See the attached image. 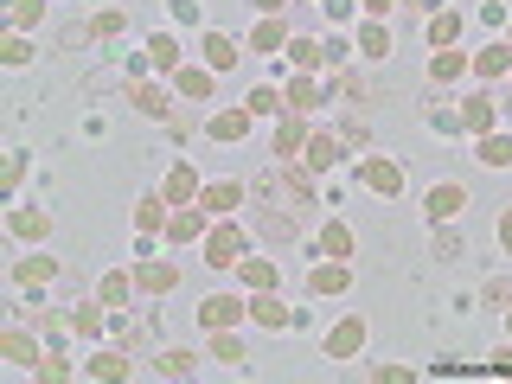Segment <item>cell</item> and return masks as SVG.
<instances>
[{
    "label": "cell",
    "instance_id": "obj_1",
    "mask_svg": "<svg viewBox=\"0 0 512 384\" xmlns=\"http://www.w3.org/2000/svg\"><path fill=\"white\" fill-rule=\"evenodd\" d=\"M250 199H269V205H288V212L314 218L320 212V173L308 167V160H269V167L256 173Z\"/></svg>",
    "mask_w": 512,
    "mask_h": 384
},
{
    "label": "cell",
    "instance_id": "obj_2",
    "mask_svg": "<svg viewBox=\"0 0 512 384\" xmlns=\"http://www.w3.org/2000/svg\"><path fill=\"white\" fill-rule=\"evenodd\" d=\"M250 237H263V244H301V231H308V218L288 212V205H269V199H250Z\"/></svg>",
    "mask_w": 512,
    "mask_h": 384
},
{
    "label": "cell",
    "instance_id": "obj_3",
    "mask_svg": "<svg viewBox=\"0 0 512 384\" xmlns=\"http://www.w3.org/2000/svg\"><path fill=\"white\" fill-rule=\"evenodd\" d=\"M244 256H250V224L244 218H212V231H205V263L237 269Z\"/></svg>",
    "mask_w": 512,
    "mask_h": 384
},
{
    "label": "cell",
    "instance_id": "obj_4",
    "mask_svg": "<svg viewBox=\"0 0 512 384\" xmlns=\"http://www.w3.org/2000/svg\"><path fill=\"white\" fill-rule=\"evenodd\" d=\"M359 186L378 192V199H397L404 192V160L397 154H359Z\"/></svg>",
    "mask_w": 512,
    "mask_h": 384
},
{
    "label": "cell",
    "instance_id": "obj_5",
    "mask_svg": "<svg viewBox=\"0 0 512 384\" xmlns=\"http://www.w3.org/2000/svg\"><path fill=\"white\" fill-rule=\"evenodd\" d=\"M455 122H461V135H493V128H500V96L493 90H468L461 96V109H455Z\"/></svg>",
    "mask_w": 512,
    "mask_h": 384
},
{
    "label": "cell",
    "instance_id": "obj_6",
    "mask_svg": "<svg viewBox=\"0 0 512 384\" xmlns=\"http://www.w3.org/2000/svg\"><path fill=\"white\" fill-rule=\"evenodd\" d=\"M77 372H84V378H96V384H122V378H135L141 365H135V352H128V346H96L90 359L77 365Z\"/></svg>",
    "mask_w": 512,
    "mask_h": 384
},
{
    "label": "cell",
    "instance_id": "obj_7",
    "mask_svg": "<svg viewBox=\"0 0 512 384\" xmlns=\"http://www.w3.org/2000/svg\"><path fill=\"white\" fill-rule=\"evenodd\" d=\"M116 346H128L141 359V352H160L167 340H160V308H141L135 320H116Z\"/></svg>",
    "mask_w": 512,
    "mask_h": 384
},
{
    "label": "cell",
    "instance_id": "obj_8",
    "mask_svg": "<svg viewBox=\"0 0 512 384\" xmlns=\"http://www.w3.org/2000/svg\"><path fill=\"white\" fill-rule=\"evenodd\" d=\"M244 295H250V320H256L263 333H288V327L301 320V314L276 295V288H244Z\"/></svg>",
    "mask_w": 512,
    "mask_h": 384
},
{
    "label": "cell",
    "instance_id": "obj_9",
    "mask_svg": "<svg viewBox=\"0 0 512 384\" xmlns=\"http://www.w3.org/2000/svg\"><path fill=\"white\" fill-rule=\"evenodd\" d=\"M365 340H372V327H365V314H346L340 327L327 333V346H320V352H327L333 365H352V359L365 352Z\"/></svg>",
    "mask_w": 512,
    "mask_h": 384
},
{
    "label": "cell",
    "instance_id": "obj_10",
    "mask_svg": "<svg viewBox=\"0 0 512 384\" xmlns=\"http://www.w3.org/2000/svg\"><path fill=\"white\" fill-rule=\"evenodd\" d=\"M205 231H212V212L205 205H173V218H167V244L173 250H186V244H205Z\"/></svg>",
    "mask_w": 512,
    "mask_h": 384
},
{
    "label": "cell",
    "instance_id": "obj_11",
    "mask_svg": "<svg viewBox=\"0 0 512 384\" xmlns=\"http://www.w3.org/2000/svg\"><path fill=\"white\" fill-rule=\"evenodd\" d=\"M173 96L192 103V109H205L218 96V71H212V64H180V71H173Z\"/></svg>",
    "mask_w": 512,
    "mask_h": 384
},
{
    "label": "cell",
    "instance_id": "obj_12",
    "mask_svg": "<svg viewBox=\"0 0 512 384\" xmlns=\"http://www.w3.org/2000/svg\"><path fill=\"white\" fill-rule=\"evenodd\" d=\"M288 20L282 13H263V20H250V39H244V52H256V58H276V52H288Z\"/></svg>",
    "mask_w": 512,
    "mask_h": 384
},
{
    "label": "cell",
    "instance_id": "obj_13",
    "mask_svg": "<svg viewBox=\"0 0 512 384\" xmlns=\"http://www.w3.org/2000/svg\"><path fill=\"white\" fill-rule=\"evenodd\" d=\"M199 205H205V212H212V218H237V212H244V205H250V186H244V180H205Z\"/></svg>",
    "mask_w": 512,
    "mask_h": 384
},
{
    "label": "cell",
    "instance_id": "obj_14",
    "mask_svg": "<svg viewBox=\"0 0 512 384\" xmlns=\"http://www.w3.org/2000/svg\"><path fill=\"white\" fill-rule=\"evenodd\" d=\"M237 320H250V295H205V301H199V327H205V333L237 327Z\"/></svg>",
    "mask_w": 512,
    "mask_h": 384
},
{
    "label": "cell",
    "instance_id": "obj_15",
    "mask_svg": "<svg viewBox=\"0 0 512 384\" xmlns=\"http://www.w3.org/2000/svg\"><path fill=\"white\" fill-rule=\"evenodd\" d=\"M135 288L141 295H173V288H180V263H167V256H135Z\"/></svg>",
    "mask_w": 512,
    "mask_h": 384
},
{
    "label": "cell",
    "instance_id": "obj_16",
    "mask_svg": "<svg viewBox=\"0 0 512 384\" xmlns=\"http://www.w3.org/2000/svg\"><path fill=\"white\" fill-rule=\"evenodd\" d=\"M468 186H455V180H442V186H429V199H423V212H429V224H455L461 212H468Z\"/></svg>",
    "mask_w": 512,
    "mask_h": 384
},
{
    "label": "cell",
    "instance_id": "obj_17",
    "mask_svg": "<svg viewBox=\"0 0 512 384\" xmlns=\"http://www.w3.org/2000/svg\"><path fill=\"white\" fill-rule=\"evenodd\" d=\"M0 359H7L13 372H32V365L45 359V346L32 340V327H7V333H0Z\"/></svg>",
    "mask_w": 512,
    "mask_h": 384
},
{
    "label": "cell",
    "instance_id": "obj_18",
    "mask_svg": "<svg viewBox=\"0 0 512 384\" xmlns=\"http://www.w3.org/2000/svg\"><path fill=\"white\" fill-rule=\"evenodd\" d=\"M160 192H167V205H199L205 180H199V167H192V160H173L167 180H160Z\"/></svg>",
    "mask_w": 512,
    "mask_h": 384
},
{
    "label": "cell",
    "instance_id": "obj_19",
    "mask_svg": "<svg viewBox=\"0 0 512 384\" xmlns=\"http://www.w3.org/2000/svg\"><path fill=\"white\" fill-rule=\"evenodd\" d=\"M7 231L20 237V244H45V237H52V212H45V205H13Z\"/></svg>",
    "mask_w": 512,
    "mask_h": 384
},
{
    "label": "cell",
    "instance_id": "obj_20",
    "mask_svg": "<svg viewBox=\"0 0 512 384\" xmlns=\"http://www.w3.org/2000/svg\"><path fill=\"white\" fill-rule=\"evenodd\" d=\"M282 96H288V116H314V109H327V90L314 84V71H295L282 84Z\"/></svg>",
    "mask_w": 512,
    "mask_h": 384
},
{
    "label": "cell",
    "instance_id": "obj_21",
    "mask_svg": "<svg viewBox=\"0 0 512 384\" xmlns=\"http://www.w3.org/2000/svg\"><path fill=\"white\" fill-rule=\"evenodd\" d=\"M250 128H256V116H250L244 103H237V109H218V116H205V135L224 141V148H237V141H244Z\"/></svg>",
    "mask_w": 512,
    "mask_h": 384
},
{
    "label": "cell",
    "instance_id": "obj_22",
    "mask_svg": "<svg viewBox=\"0 0 512 384\" xmlns=\"http://www.w3.org/2000/svg\"><path fill=\"white\" fill-rule=\"evenodd\" d=\"M64 269H58V256H45V250H32V256H20V263H13V288H45V282H58Z\"/></svg>",
    "mask_w": 512,
    "mask_h": 384
},
{
    "label": "cell",
    "instance_id": "obj_23",
    "mask_svg": "<svg viewBox=\"0 0 512 384\" xmlns=\"http://www.w3.org/2000/svg\"><path fill=\"white\" fill-rule=\"evenodd\" d=\"M346 288H352V263H340V256H320L308 269V295H346Z\"/></svg>",
    "mask_w": 512,
    "mask_h": 384
},
{
    "label": "cell",
    "instance_id": "obj_24",
    "mask_svg": "<svg viewBox=\"0 0 512 384\" xmlns=\"http://www.w3.org/2000/svg\"><path fill=\"white\" fill-rule=\"evenodd\" d=\"M301 160H308L314 173H333V167L346 160V141L333 135V128H314V135H308V148H301Z\"/></svg>",
    "mask_w": 512,
    "mask_h": 384
},
{
    "label": "cell",
    "instance_id": "obj_25",
    "mask_svg": "<svg viewBox=\"0 0 512 384\" xmlns=\"http://www.w3.org/2000/svg\"><path fill=\"white\" fill-rule=\"evenodd\" d=\"M308 116H276V141H269V154L276 160H301V148H308Z\"/></svg>",
    "mask_w": 512,
    "mask_h": 384
},
{
    "label": "cell",
    "instance_id": "obj_26",
    "mask_svg": "<svg viewBox=\"0 0 512 384\" xmlns=\"http://www.w3.org/2000/svg\"><path fill=\"white\" fill-rule=\"evenodd\" d=\"M128 103H135V116H148V122H167L173 116V96L160 90V84H148V77H135V84H128Z\"/></svg>",
    "mask_w": 512,
    "mask_h": 384
},
{
    "label": "cell",
    "instance_id": "obj_27",
    "mask_svg": "<svg viewBox=\"0 0 512 384\" xmlns=\"http://www.w3.org/2000/svg\"><path fill=\"white\" fill-rule=\"evenodd\" d=\"M141 288H135V269H109V276H96V301H103V308H128V301H135Z\"/></svg>",
    "mask_w": 512,
    "mask_h": 384
},
{
    "label": "cell",
    "instance_id": "obj_28",
    "mask_svg": "<svg viewBox=\"0 0 512 384\" xmlns=\"http://www.w3.org/2000/svg\"><path fill=\"white\" fill-rule=\"evenodd\" d=\"M468 71H474V52H461V45H442V52L429 58V84H461Z\"/></svg>",
    "mask_w": 512,
    "mask_h": 384
},
{
    "label": "cell",
    "instance_id": "obj_29",
    "mask_svg": "<svg viewBox=\"0 0 512 384\" xmlns=\"http://www.w3.org/2000/svg\"><path fill=\"white\" fill-rule=\"evenodd\" d=\"M314 244H320V256H340V263H352V256H359V237H352V224H346V218H327Z\"/></svg>",
    "mask_w": 512,
    "mask_h": 384
},
{
    "label": "cell",
    "instance_id": "obj_30",
    "mask_svg": "<svg viewBox=\"0 0 512 384\" xmlns=\"http://www.w3.org/2000/svg\"><path fill=\"white\" fill-rule=\"evenodd\" d=\"M237 58H244V45H237L231 39V32H205V39H199V64H212V71L224 77V71H231V64Z\"/></svg>",
    "mask_w": 512,
    "mask_h": 384
},
{
    "label": "cell",
    "instance_id": "obj_31",
    "mask_svg": "<svg viewBox=\"0 0 512 384\" xmlns=\"http://www.w3.org/2000/svg\"><path fill=\"white\" fill-rule=\"evenodd\" d=\"M474 77H487V84H500V77H512V45H506V39L480 45V52H474Z\"/></svg>",
    "mask_w": 512,
    "mask_h": 384
},
{
    "label": "cell",
    "instance_id": "obj_32",
    "mask_svg": "<svg viewBox=\"0 0 512 384\" xmlns=\"http://www.w3.org/2000/svg\"><path fill=\"white\" fill-rule=\"evenodd\" d=\"M212 359L224 365V372H244V365H250V346L237 340V327H218L212 333Z\"/></svg>",
    "mask_w": 512,
    "mask_h": 384
},
{
    "label": "cell",
    "instance_id": "obj_33",
    "mask_svg": "<svg viewBox=\"0 0 512 384\" xmlns=\"http://www.w3.org/2000/svg\"><path fill=\"white\" fill-rule=\"evenodd\" d=\"M474 160H480V167H493V173H506V167H512V135H506V128L480 135V141H474Z\"/></svg>",
    "mask_w": 512,
    "mask_h": 384
},
{
    "label": "cell",
    "instance_id": "obj_34",
    "mask_svg": "<svg viewBox=\"0 0 512 384\" xmlns=\"http://www.w3.org/2000/svg\"><path fill=\"white\" fill-rule=\"evenodd\" d=\"M167 218H173V205H167V192H141V205H135V231H167Z\"/></svg>",
    "mask_w": 512,
    "mask_h": 384
},
{
    "label": "cell",
    "instance_id": "obj_35",
    "mask_svg": "<svg viewBox=\"0 0 512 384\" xmlns=\"http://www.w3.org/2000/svg\"><path fill=\"white\" fill-rule=\"evenodd\" d=\"M199 372V352H186V346H160L154 352V378H192Z\"/></svg>",
    "mask_w": 512,
    "mask_h": 384
},
{
    "label": "cell",
    "instance_id": "obj_36",
    "mask_svg": "<svg viewBox=\"0 0 512 384\" xmlns=\"http://www.w3.org/2000/svg\"><path fill=\"white\" fill-rule=\"evenodd\" d=\"M461 26H468L461 7H436V13H429V45H436V52H442V45H461Z\"/></svg>",
    "mask_w": 512,
    "mask_h": 384
},
{
    "label": "cell",
    "instance_id": "obj_37",
    "mask_svg": "<svg viewBox=\"0 0 512 384\" xmlns=\"http://www.w3.org/2000/svg\"><path fill=\"white\" fill-rule=\"evenodd\" d=\"M359 58L365 64H384V58H391V26H384V20H365L359 26Z\"/></svg>",
    "mask_w": 512,
    "mask_h": 384
},
{
    "label": "cell",
    "instance_id": "obj_38",
    "mask_svg": "<svg viewBox=\"0 0 512 384\" xmlns=\"http://www.w3.org/2000/svg\"><path fill=\"white\" fill-rule=\"evenodd\" d=\"M429 256H436V263H461V256H468V237H461L455 224H436V231H429Z\"/></svg>",
    "mask_w": 512,
    "mask_h": 384
},
{
    "label": "cell",
    "instance_id": "obj_39",
    "mask_svg": "<svg viewBox=\"0 0 512 384\" xmlns=\"http://www.w3.org/2000/svg\"><path fill=\"white\" fill-rule=\"evenodd\" d=\"M141 52H148L154 71H180V64H186V52H180V39H173V32H154V39L141 45Z\"/></svg>",
    "mask_w": 512,
    "mask_h": 384
},
{
    "label": "cell",
    "instance_id": "obj_40",
    "mask_svg": "<svg viewBox=\"0 0 512 384\" xmlns=\"http://www.w3.org/2000/svg\"><path fill=\"white\" fill-rule=\"evenodd\" d=\"M282 58L295 64V71H320V64H327V45H320V39H308V32H295Z\"/></svg>",
    "mask_w": 512,
    "mask_h": 384
},
{
    "label": "cell",
    "instance_id": "obj_41",
    "mask_svg": "<svg viewBox=\"0 0 512 384\" xmlns=\"http://www.w3.org/2000/svg\"><path fill=\"white\" fill-rule=\"evenodd\" d=\"M244 109H250L256 122H263V116H288V96H282L276 84H256V90L244 96Z\"/></svg>",
    "mask_w": 512,
    "mask_h": 384
},
{
    "label": "cell",
    "instance_id": "obj_42",
    "mask_svg": "<svg viewBox=\"0 0 512 384\" xmlns=\"http://www.w3.org/2000/svg\"><path fill=\"white\" fill-rule=\"evenodd\" d=\"M333 135L346 141V154H372V122H365V116H340Z\"/></svg>",
    "mask_w": 512,
    "mask_h": 384
},
{
    "label": "cell",
    "instance_id": "obj_43",
    "mask_svg": "<svg viewBox=\"0 0 512 384\" xmlns=\"http://www.w3.org/2000/svg\"><path fill=\"white\" fill-rule=\"evenodd\" d=\"M231 276L244 282V288H276V282H282V276H276V263H269V256H244V263H237Z\"/></svg>",
    "mask_w": 512,
    "mask_h": 384
},
{
    "label": "cell",
    "instance_id": "obj_44",
    "mask_svg": "<svg viewBox=\"0 0 512 384\" xmlns=\"http://www.w3.org/2000/svg\"><path fill=\"white\" fill-rule=\"evenodd\" d=\"M71 333H77V340H90V346L103 340V301H84V308L71 314Z\"/></svg>",
    "mask_w": 512,
    "mask_h": 384
},
{
    "label": "cell",
    "instance_id": "obj_45",
    "mask_svg": "<svg viewBox=\"0 0 512 384\" xmlns=\"http://www.w3.org/2000/svg\"><path fill=\"white\" fill-rule=\"evenodd\" d=\"M32 378H39V384H64V378H71V365H64V352H58V346H45V359L32 365Z\"/></svg>",
    "mask_w": 512,
    "mask_h": 384
},
{
    "label": "cell",
    "instance_id": "obj_46",
    "mask_svg": "<svg viewBox=\"0 0 512 384\" xmlns=\"http://www.w3.org/2000/svg\"><path fill=\"white\" fill-rule=\"evenodd\" d=\"M0 58H7V71H26V64H32V39H26V32H13V39L0 45Z\"/></svg>",
    "mask_w": 512,
    "mask_h": 384
},
{
    "label": "cell",
    "instance_id": "obj_47",
    "mask_svg": "<svg viewBox=\"0 0 512 384\" xmlns=\"http://www.w3.org/2000/svg\"><path fill=\"white\" fill-rule=\"evenodd\" d=\"M480 301H487V308L500 314L506 301H512V276H487V282H480Z\"/></svg>",
    "mask_w": 512,
    "mask_h": 384
},
{
    "label": "cell",
    "instance_id": "obj_48",
    "mask_svg": "<svg viewBox=\"0 0 512 384\" xmlns=\"http://www.w3.org/2000/svg\"><path fill=\"white\" fill-rule=\"evenodd\" d=\"M359 372L372 378V384H410V378H416L410 365H359Z\"/></svg>",
    "mask_w": 512,
    "mask_h": 384
},
{
    "label": "cell",
    "instance_id": "obj_49",
    "mask_svg": "<svg viewBox=\"0 0 512 384\" xmlns=\"http://www.w3.org/2000/svg\"><path fill=\"white\" fill-rule=\"evenodd\" d=\"M39 20H45V0H13V26H20V32L39 26Z\"/></svg>",
    "mask_w": 512,
    "mask_h": 384
},
{
    "label": "cell",
    "instance_id": "obj_50",
    "mask_svg": "<svg viewBox=\"0 0 512 384\" xmlns=\"http://www.w3.org/2000/svg\"><path fill=\"white\" fill-rule=\"evenodd\" d=\"M122 26H128V20H122L116 7H109V13H96V20H90V39H116Z\"/></svg>",
    "mask_w": 512,
    "mask_h": 384
},
{
    "label": "cell",
    "instance_id": "obj_51",
    "mask_svg": "<svg viewBox=\"0 0 512 384\" xmlns=\"http://www.w3.org/2000/svg\"><path fill=\"white\" fill-rule=\"evenodd\" d=\"M487 372H493V378H512V340H506V346L487 359Z\"/></svg>",
    "mask_w": 512,
    "mask_h": 384
},
{
    "label": "cell",
    "instance_id": "obj_52",
    "mask_svg": "<svg viewBox=\"0 0 512 384\" xmlns=\"http://www.w3.org/2000/svg\"><path fill=\"white\" fill-rule=\"evenodd\" d=\"M173 20H180V26H199V0H173Z\"/></svg>",
    "mask_w": 512,
    "mask_h": 384
},
{
    "label": "cell",
    "instance_id": "obj_53",
    "mask_svg": "<svg viewBox=\"0 0 512 384\" xmlns=\"http://www.w3.org/2000/svg\"><path fill=\"white\" fill-rule=\"evenodd\" d=\"M20 180H26V154H13L7 160V192H20Z\"/></svg>",
    "mask_w": 512,
    "mask_h": 384
},
{
    "label": "cell",
    "instance_id": "obj_54",
    "mask_svg": "<svg viewBox=\"0 0 512 384\" xmlns=\"http://www.w3.org/2000/svg\"><path fill=\"white\" fill-rule=\"evenodd\" d=\"M320 7H327V20H340V26L352 20V0H320Z\"/></svg>",
    "mask_w": 512,
    "mask_h": 384
},
{
    "label": "cell",
    "instance_id": "obj_55",
    "mask_svg": "<svg viewBox=\"0 0 512 384\" xmlns=\"http://www.w3.org/2000/svg\"><path fill=\"white\" fill-rule=\"evenodd\" d=\"M493 231H500V250L512 256V205H506V212H500V224H493Z\"/></svg>",
    "mask_w": 512,
    "mask_h": 384
},
{
    "label": "cell",
    "instance_id": "obj_56",
    "mask_svg": "<svg viewBox=\"0 0 512 384\" xmlns=\"http://www.w3.org/2000/svg\"><path fill=\"white\" fill-rule=\"evenodd\" d=\"M359 7H365V20H384V13H391L397 0H359Z\"/></svg>",
    "mask_w": 512,
    "mask_h": 384
},
{
    "label": "cell",
    "instance_id": "obj_57",
    "mask_svg": "<svg viewBox=\"0 0 512 384\" xmlns=\"http://www.w3.org/2000/svg\"><path fill=\"white\" fill-rule=\"evenodd\" d=\"M397 7H416V13H436L442 0H397Z\"/></svg>",
    "mask_w": 512,
    "mask_h": 384
},
{
    "label": "cell",
    "instance_id": "obj_58",
    "mask_svg": "<svg viewBox=\"0 0 512 384\" xmlns=\"http://www.w3.org/2000/svg\"><path fill=\"white\" fill-rule=\"evenodd\" d=\"M288 7V0H256V13H282Z\"/></svg>",
    "mask_w": 512,
    "mask_h": 384
},
{
    "label": "cell",
    "instance_id": "obj_59",
    "mask_svg": "<svg viewBox=\"0 0 512 384\" xmlns=\"http://www.w3.org/2000/svg\"><path fill=\"white\" fill-rule=\"evenodd\" d=\"M500 320H506V340H512V301H506V308H500Z\"/></svg>",
    "mask_w": 512,
    "mask_h": 384
},
{
    "label": "cell",
    "instance_id": "obj_60",
    "mask_svg": "<svg viewBox=\"0 0 512 384\" xmlns=\"http://www.w3.org/2000/svg\"><path fill=\"white\" fill-rule=\"evenodd\" d=\"M506 45H512V32H506Z\"/></svg>",
    "mask_w": 512,
    "mask_h": 384
}]
</instances>
